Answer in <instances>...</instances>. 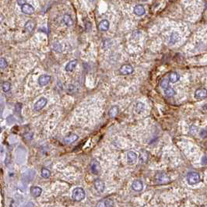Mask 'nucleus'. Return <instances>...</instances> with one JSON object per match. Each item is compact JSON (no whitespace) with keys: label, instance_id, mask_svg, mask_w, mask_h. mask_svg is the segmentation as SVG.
I'll return each instance as SVG.
<instances>
[{"label":"nucleus","instance_id":"1","mask_svg":"<svg viewBox=\"0 0 207 207\" xmlns=\"http://www.w3.org/2000/svg\"><path fill=\"white\" fill-rule=\"evenodd\" d=\"M86 197V192L84 191L83 188L77 187L75 189H73V193H72V198L74 201L76 202H80L81 200H83Z\"/></svg>","mask_w":207,"mask_h":207},{"label":"nucleus","instance_id":"2","mask_svg":"<svg viewBox=\"0 0 207 207\" xmlns=\"http://www.w3.org/2000/svg\"><path fill=\"white\" fill-rule=\"evenodd\" d=\"M187 182L190 185H194L200 182V175L198 172H189L187 175Z\"/></svg>","mask_w":207,"mask_h":207},{"label":"nucleus","instance_id":"3","mask_svg":"<svg viewBox=\"0 0 207 207\" xmlns=\"http://www.w3.org/2000/svg\"><path fill=\"white\" fill-rule=\"evenodd\" d=\"M155 180L157 184H164L169 183L171 179L170 177L167 175V174H165L164 172H159L156 174L155 176Z\"/></svg>","mask_w":207,"mask_h":207},{"label":"nucleus","instance_id":"4","mask_svg":"<svg viewBox=\"0 0 207 207\" xmlns=\"http://www.w3.org/2000/svg\"><path fill=\"white\" fill-rule=\"evenodd\" d=\"M47 102H48V100L45 97H40L38 101H36L34 105V111H38L41 110L42 108H44L46 104H47Z\"/></svg>","mask_w":207,"mask_h":207},{"label":"nucleus","instance_id":"5","mask_svg":"<svg viewBox=\"0 0 207 207\" xmlns=\"http://www.w3.org/2000/svg\"><path fill=\"white\" fill-rule=\"evenodd\" d=\"M114 200L111 198H106L100 201L97 204L96 207H114Z\"/></svg>","mask_w":207,"mask_h":207},{"label":"nucleus","instance_id":"6","mask_svg":"<svg viewBox=\"0 0 207 207\" xmlns=\"http://www.w3.org/2000/svg\"><path fill=\"white\" fill-rule=\"evenodd\" d=\"M134 69L131 65L129 64H125L121 66L120 69H119V73L121 75H129L133 73Z\"/></svg>","mask_w":207,"mask_h":207},{"label":"nucleus","instance_id":"7","mask_svg":"<svg viewBox=\"0 0 207 207\" xmlns=\"http://www.w3.org/2000/svg\"><path fill=\"white\" fill-rule=\"evenodd\" d=\"M207 97V90L205 88L197 89L195 92V97L196 99H204Z\"/></svg>","mask_w":207,"mask_h":207},{"label":"nucleus","instance_id":"8","mask_svg":"<svg viewBox=\"0 0 207 207\" xmlns=\"http://www.w3.org/2000/svg\"><path fill=\"white\" fill-rule=\"evenodd\" d=\"M51 81V76L48 75H41L38 78V84L41 86H45L48 85Z\"/></svg>","mask_w":207,"mask_h":207},{"label":"nucleus","instance_id":"9","mask_svg":"<svg viewBox=\"0 0 207 207\" xmlns=\"http://www.w3.org/2000/svg\"><path fill=\"white\" fill-rule=\"evenodd\" d=\"M21 10L23 13L27 14V15H31L34 13V8L30 4H27V3H26V4L21 6Z\"/></svg>","mask_w":207,"mask_h":207},{"label":"nucleus","instance_id":"10","mask_svg":"<svg viewBox=\"0 0 207 207\" xmlns=\"http://www.w3.org/2000/svg\"><path fill=\"white\" fill-rule=\"evenodd\" d=\"M137 158H138V156H137V154L135 152H128V154H127V160H128L129 164H134L136 162Z\"/></svg>","mask_w":207,"mask_h":207},{"label":"nucleus","instance_id":"11","mask_svg":"<svg viewBox=\"0 0 207 207\" xmlns=\"http://www.w3.org/2000/svg\"><path fill=\"white\" fill-rule=\"evenodd\" d=\"M94 187L96 188V190L98 192H103L105 188V185L103 181H101V179H96L94 182Z\"/></svg>","mask_w":207,"mask_h":207},{"label":"nucleus","instance_id":"12","mask_svg":"<svg viewBox=\"0 0 207 207\" xmlns=\"http://www.w3.org/2000/svg\"><path fill=\"white\" fill-rule=\"evenodd\" d=\"M132 188L136 192H141L142 190L143 189V184L141 181L136 180L132 184Z\"/></svg>","mask_w":207,"mask_h":207},{"label":"nucleus","instance_id":"13","mask_svg":"<svg viewBox=\"0 0 207 207\" xmlns=\"http://www.w3.org/2000/svg\"><path fill=\"white\" fill-rule=\"evenodd\" d=\"M91 172L94 174H97L100 171V163L96 160H94L90 164Z\"/></svg>","mask_w":207,"mask_h":207},{"label":"nucleus","instance_id":"14","mask_svg":"<svg viewBox=\"0 0 207 207\" xmlns=\"http://www.w3.org/2000/svg\"><path fill=\"white\" fill-rule=\"evenodd\" d=\"M139 159L141 164H146L149 159V153L147 150H142L139 154Z\"/></svg>","mask_w":207,"mask_h":207},{"label":"nucleus","instance_id":"15","mask_svg":"<svg viewBox=\"0 0 207 207\" xmlns=\"http://www.w3.org/2000/svg\"><path fill=\"white\" fill-rule=\"evenodd\" d=\"M133 12L138 16H143L146 13V10H145V8L143 5H138L134 7Z\"/></svg>","mask_w":207,"mask_h":207},{"label":"nucleus","instance_id":"16","mask_svg":"<svg viewBox=\"0 0 207 207\" xmlns=\"http://www.w3.org/2000/svg\"><path fill=\"white\" fill-rule=\"evenodd\" d=\"M78 136L76 135V134H74V133H71L69 135H68L67 136L65 137V139H64V141L66 143V144H71L74 143L75 141H76L77 139H78Z\"/></svg>","mask_w":207,"mask_h":207},{"label":"nucleus","instance_id":"17","mask_svg":"<svg viewBox=\"0 0 207 207\" xmlns=\"http://www.w3.org/2000/svg\"><path fill=\"white\" fill-rule=\"evenodd\" d=\"M109 27H110V23L108 20H101L98 24L99 30L101 31H107L109 29Z\"/></svg>","mask_w":207,"mask_h":207},{"label":"nucleus","instance_id":"18","mask_svg":"<svg viewBox=\"0 0 207 207\" xmlns=\"http://www.w3.org/2000/svg\"><path fill=\"white\" fill-rule=\"evenodd\" d=\"M41 192H42L41 188L38 187V186H34L30 189V193L32 195V196L34 198L39 197L41 194Z\"/></svg>","mask_w":207,"mask_h":207},{"label":"nucleus","instance_id":"19","mask_svg":"<svg viewBox=\"0 0 207 207\" xmlns=\"http://www.w3.org/2000/svg\"><path fill=\"white\" fill-rule=\"evenodd\" d=\"M35 27L36 23L34 20H28L27 22L25 23V26H24L26 30H27L28 32H30V33H31V32L34 30Z\"/></svg>","mask_w":207,"mask_h":207},{"label":"nucleus","instance_id":"20","mask_svg":"<svg viewBox=\"0 0 207 207\" xmlns=\"http://www.w3.org/2000/svg\"><path fill=\"white\" fill-rule=\"evenodd\" d=\"M119 112V108L118 106H113L111 107L110 110L108 111V115L111 119L115 118L118 115V114Z\"/></svg>","mask_w":207,"mask_h":207},{"label":"nucleus","instance_id":"21","mask_svg":"<svg viewBox=\"0 0 207 207\" xmlns=\"http://www.w3.org/2000/svg\"><path fill=\"white\" fill-rule=\"evenodd\" d=\"M77 63H78L77 60H73L69 62L66 66V71H67V72H72L74 69L76 68Z\"/></svg>","mask_w":207,"mask_h":207},{"label":"nucleus","instance_id":"22","mask_svg":"<svg viewBox=\"0 0 207 207\" xmlns=\"http://www.w3.org/2000/svg\"><path fill=\"white\" fill-rule=\"evenodd\" d=\"M180 40V36L177 32H173L171 35L170 37V43L171 45H174L176 42H178Z\"/></svg>","mask_w":207,"mask_h":207},{"label":"nucleus","instance_id":"23","mask_svg":"<svg viewBox=\"0 0 207 207\" xmlns=\"http://www.w3.org/2000/svg\"><path fill=\"white\" fill-rule=\"evenodd\" d=\"M63 22L67 27H71V26H73V20L71 18L70 16L68 15V14L64 15Z\"/></svg>","mask_w":207,"mask_h":207},{"label":"nucleus","instance_id":"24","mask_svg":"<svg viewBox=\"0 0 207 207\" xmlns=\"http://www.w3.org/2000/svg\"><path fill=\"white\" fill-rule=\"evenodd\" d=\"M180 79V76L177 73H171L169 75V80L171 83H176Z\"/></svg>","mask_w":207,"mask_h":207},{"label":"nucleus","instance_id":"25","mask_svg":"<svg viewBox=\"0 0 207 207\" xmlns=\"http://www.w3.org/2000/svg\"><path fill=\"white\" fill-rule=\"evenodd\" d=\"M164 93H165V95L168 97H171L174 96L175 94H176L175 90L173 88H171V87H168L167 89H166L164 90Z\"/></svg>","mask_w":207,"mask_h":207},{"label":"nucleus","instance_id":"26","mask_svg":"<svg viewBox=\"0 0 207 207\" xmlns=\"http://www.w3.org/2000/svg\"><path fill=\"white\" fill-rule=\"evenodd\" d=\"M52 49H53L55 51H56V52H62V45H61L60 43L56 42V43H54L53 45H52Z\"/></svg>","mask_w":207,"mask_h":207},{"label":"nucleus","instance_id":"27","mask_svg":"<svg viewBox=\"0 0 207 207\" xmlns=\"http://www.w3.org/2000/svg\"><path fill=\"white\" fill-rule=\"evenodd\" d=\"M144 108H145V106H144V104H143L142 102H138L136 105V111L137 113H141L144 111Z\"/></svg>","mask_w":207,"mask_h":207},{"label":"nucleus","instance_id":"28","mask_svg":"<svg viewBox=\"0 0 207 207\" xmlns=\"http://www.w3.org/2000/svg\"><path fill=\"white\" fill-rule=\"evenodd\" d=\"M41 176L45 178H48L51 176L50 171L45 168V167H43L41 170Z\"/></svg>","mask_w":207,"mask_h":207},{"label":"nucleus","instance_id":"29","mask_svg":"<svg viewBox=\"0 0 207 207\" xmlns=\"http://www.w3.org/2000/svg\"><path fill=\"white\" fill-rule=\"evenodd\" d=\"M169 81L167 79L164 78L161 81H160V86H161L162 88L164 89V90H166L169 87Z\"/></svg>","mask_w":207,"mask_h":207},{"label":"nucleus","instance_id":"30","mask_svg":"<svg viewBox=\"0 0 207 207\" xmlns=\"http://www.w3.org/2000/svg\"><path fill=\"white\" fill-rule=\"evenodd\" d=\"M2 87H3V90L5 92V93H7V92H9V91L10 90V89H11V84L9 83V82H4L3 84V86H2Z\"/></svg>","mask_w":207,"mask_h":207},{"label":"nucleus","instance_id":"31","mask_svg":"<svg viewBox=\"0 0 207 207\" xmlns=\"http://www.w3.org/2000/svg\"><path fill=\"white\" fill-rule=\"evenodd\" d=\"M7 66V62L4 58H0V67L2 69H4Z\"/></svg>","mask_w":207,"mask_h":207},{"label":"nucleus","instance_id":"32","mask_svg":"<svg viewBox=\"0 0 207 207\" xmlns=\"http://www.w3.org/2000/svg\"><path fill=\"white\" fill-rule=\"evenodd\" d=\"M67 90H68V92H69V93H74L76 91V86L73 84H70V85L68 86Z\"/></svg>","mask_w":207,"mask_h":207},{"label":"nucleus","instance_id":"33","mask_svg":"<svg viewBox=\"0 0 207 207\" xmlns=\"http://www.w3.org/2000/svg\"><path fill=\"white\" fill-rule=\"evenodd\" d=\"M201 163H202V164H203V165H206L207 164V156L206 155H204V156L202 157V159H201Z\"/></svg>","mask_w":207,"mask_h":207},{"label":"nucleus","instance_id":"34","mask_svg":"<svg viewBox=\"0 0 207 207\" xmlns=\"http://www.w3.org/2000/svg\"><path fill=\"white\" fill-rule=\"evenodd\" d=\"M16 2H17V4L19 5H22L26 4V0H16Z\"/></svg>","mask_w":207,"mask_h":207},{"label":"nucleus","instance_id":"35","mask_svg":"<svg viewBox=\"0 0 207 207\" xmlns=\"http://www.w3.org/2000/svg\"><path fill=\"white\" fill-rule=\"evenodd\" d=\"M23 207H34V205L32 202H29V203H27V204L24 206Z\"/></svg>","mask_w":207,"mask_h":207},{"label":"nucleus","instance_id":"36","mask_svg":"<svg viewBox=\"0 0 207 207\" xmlns=\"http://www.w3.org/2000/svg\"><path fill=\"white\" fill-rule=\"evenodd\" d=\"M143 1H147V0H143Z\"/></svg>","mask_w":207,"mask_h":207}]
</instances>
